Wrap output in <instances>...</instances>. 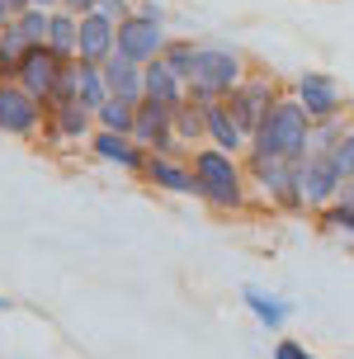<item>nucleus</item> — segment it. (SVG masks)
Instances as JSON below:
<instances>
[{"label": "nucleus", "mask_w": 354, "mask_h": 359, "mask_svg": "<svg viewBox=\"0 0 354 359\" xmlns=\"http://www.w3.org/2000/svg\"><path fill=\"white\" fill-rule=\"evenodd\" d=\"M307 151H312V118L293 95H283L265 128L255 133L246 156L250 161H307Z\"/></svg>", "instance_id": "f257e3e1"}, {"label": "nucleus", "mask_w": 354, "mask_h": 359, "mask_svg": "<svg viewBox=\"0 0 354 359\" xmlns=\"http://www.w3.org/2000/svg\"><path fill=\"white\" fill-rule=\"evenodd\" d=\"M189 165H194V180H198V198L208 208H217V213H241L246 208L250 175L241 165V156H227L217 147H198L189 156Z\"/></svg>", "instance_id": "f03ea898"}, {"label": "nucleus", "mask_w": 354, "mask_h": 359, "mask_svg": "<svg viewBox=\"0 0 354 359\" xmlns=\"http://www.w3.org/2000/svg\"><path fill=\"white\" fill-rule=\"evenodd\" d=\"M241 81H246V57L236 48H198L194 81H189V104L208 109L217 100H227Z\"/></svg>", "instance_id": "7ed1b4c3"}, {"label": "nucleus", "mask_w": 354, "mask_h": 359, "mask_svg": "<svg viewBox=\"0 0 354 359\" xmlns=\"http://www.w3.org/2000/svg\"><path fill=\"white\" fill-rule=\"evenodd\" d=\"M246 175H250V184L269 198V208L307 213V198H302V161H250L246 156Z\"/></svg>", "instance_id": "20e7f679"}, {"label": "nucleus", "mask_w": 354, "mask_h": 359, "mask_svg": "<svg viewBox=\"0 0 354 359\" xmlns=\"http://www.w3.org/2000/svg\"><path fill=\"white\" fill-rule=\"evenodd\" d=\"M279 100H283V95H279V86H274L269 76H246V81L227 95V109H231V118L241 123V133L255 142V133L265 128V118L274 114Z\"/></svg>", "instance_id": "39448f33"}, {"label": "nucleus", "mask_w": 354, "mask_h": 359, "mask_svg": "<svg viewBox=\"0 0 354 359\" xmlns=\"http://www.w3.org/2000/svg\"><path fill=\"white\" fill-rule=\"evenodd\" d=\"M132 142H137L147 156H179L184 147H179V137H175V109L156 104V100H142V104H137Z\"/></svg>", "instance_id": "423d86ee"}, {"label": "nucleus", "mask_w": 354, "mask_h": 359, "mask_svg": "<svg viewBox=\"0 0 354 359\" xmlns=\"http://www.w3.org/2000/svg\"><path fill=\"white\" fill-rule=\"evenodd\" d=\"M170 48V38H165V29H161L156 15H128L123 24H118V57H128V62H137V67H151V62H161V53Z\"/></svg>", "instance_id": "0eeeda50"}, {"label": "nucleus", "mask_w": 354, "mask_h": 359, "mask_svg": "<svg viewBox=\"0 0 354 359\" xmlns=\"http://www.w3.org/2000/svg\"><path fill=\"white\" fill-rule=\"evenodd\" d=\"M48 118V104L34 100L19 81H0V133L5 137H34Z\"/></svg>", "instance_id": "6e6552de"}, {"label": "nucleus", "mask_w": 354, "mask_h": 359, "mask_svg": "<svg viewBox=\"0 0 354 359\" xmlns=\"http://www.w3.org/2000/svg\"><path fill=\"white\" fill-rule=\"evenodd\" d=\"M345 175H340V165L331 151H312L307 161H302V198H307V208H317V213H326L331 203H340L345 198Z\"/></svg>", "instance_id": "1a4fd4ad"}, {"label": "nucleus", "mask_w": 354, "mask_h": 359, "mask_svg": "<svg viewBox=\"0 0 354 359\" xmlns=\"http://www.w3.org/2000/svg\"><path fill=\"white\" fill-rule=\"evenodd\" d=\"M67 57H57L53 48H29V57H24V62H19V86L29 90V95H34V100H43V104H48V100H53V90L62 86V76H67Z\"/></svg>", "instance_id": "9d476101"}, {"label": "nucleus", "mask_w": 354, "mask_h": 359, "mask_svg": "<svg viewBox=\"0 0 354 359\" xmlns=\"http://www.w3.org/2000/svg\"><path fill=\"white\" fill-rule=\"evenodd\" d=\"M293 100L307 109L312 123H331V118H340V104H345L336 76H326V72H302L298 86H293Z\"/></svg>", "instance_id": "9b49d317"}, {"label": "nucleus", "mask_w": 354, "mask_h": 359, "mask_svg": "<svg viewBox=\"0 0 354 359\" xmlns=\"http://www.w3.org/2000/svg\"><path fill=\"white\" fill-rule=\"evenodd\" d=\"M114 53H118V24H114V19H104L100 10H95V15H86V19H81V43H76V57H81V62H90V67H104Z\"/></svg>", "instance_id": "f8f14e48"}, {"label": "nucleus", "mask_w": 354, "mask_h": 359, "mask_svg": "<svg viewBox=\"0 0 354 359\" xmlns=\"http://www.w3.org/2000/svg\"><path fill=\"white\" fill-rule=\"evenodd\" d=\"M100 72H104L109 100H128V104H142V100H147V67H137V62H128V57L114 53Z\"/></svg>", "instance_id": "ddd939ff"}, {"label": "nucleus", "mask_w": 354, "mask_h": 359, "mask_svg": "<svg viewBox=\"0 0 354 359\" xmlns=\"http://www.w3.org/2000/svg\"><path fill=\"white\" fill-rule=\"evenodd\" d=\"M147 184H156L165 194H194L198 198V180H194V165L184 161V156H151L147 170H142Z\"/></svg>", "instance_id": "4468645a"}, {"label": "nucleus", "mask_w": 354, "mask_h": 359, "mask_svg": "<svg viewBox=\"0 0 354 359\" xmlns=\"http://www.w3.org/2000/svg\"><path fill=\"white\" fill-rule=\"evenodd\" d=\"M90 151H95L100 161L118 165V170H132V175H142L147 161H151L132 137H123V133H100V128H95V137H90Z\"/></svg>", "instance_id": "2eb2a0df"}, {"label": "nucleus", "mask_w": 354, "mask_h": 359, "mask_svg": "<svg viewBox=\"0 0 354 359\" xmlns=\"http://www.w3.org/2000/svg\"><path fill=\"white\" fill-rule=\"evenodd\" d=\"M203 123H208V142L217 147V151H227V156H246L250 151V137L241 133V123L231 118L227 100H217V104L203 109Z\"/></svg>", "instance_id": "dca6fc26"}, {"label": "nucleus", "mask_w": 354, "mask_h": 359, "mask_svg": "<svg viewBox=\"0 0 354 359\" xmlns=\"http://www.w3.org/2000/svg\"><path fill=\"white\" fill-rule=\"evenodd\" d=\"M241 303H246V312H250L260 326H265L269 336H279L283 326H288V317H293L288 298H274V293H265V288H255V284L241 288Z\"/></svg>", "instance_id": "f3484780"}, {"label": "nucleus", "mask_w": 354, "mask_h": 359, "mask_svg": "<svg viewBox=\"0 0 354 359\" xmlns=\"http://www.w3.org/2000/svg\"><path fill=\"white\" fill-rule=\"evenodd\" d=\"M147 100L170 104V109H184L189 104V86H184L165 62H151V67H147Z\"/></svg>", "instance_id": "a211bd4d"}, {"label": "nucleus", "mask_w": 354, "mask_h": 359, "mask_svg": "<svg viewBox=\"0 0 354 359\" xmlns=\"http://www.w3.org/2000/svg\"><path fill=\"white\" fill-rule=\"evenodd\" d=\"M48 128L62 142H86V137H95V109L67 104V109H57V114H48Z\"/></svg>", "instance_id": "6ab92c4d"}, {"label": "nucleus", "mask_w": 354, "mask_h": 359, "mask_svg": "<svg viewBox=\"0 0 354 359\" xmlns=\"http://www.w3.org/2000/svg\"><path fill=\"white\" fill-rule=\"evenodd\" d=\"M76 100H81L86 109H95V114L109 104L104 72H100V67H90V62H81V57H76Z\"/></svg>", "instance_id": "aec40b11"}, {"label": "nucleus", "mask_w": 354, "mask_h": 359, "mask_svg": "<svg viewBox=\"0 0 354 359\" xmlns=\"http://www.w3.org/2000/svg\"><path fill=\"white\" fill-rule=\"evenodd\" d=\"M76 43H81V19L67 15V10H53V29H48V48L57 57L76 62Z\"/></svg>", "instance_id": "412c9836"}, {"label": "nucleus", "mask_w": 354, "mask_h": 359, "mask_svg": "<svg viewBox=\"0 0 354 359\" xmlns=\"http://www.w3.org/2000/svg\"><path fill=\"white\" fill-rule=\"evenodd\" d=\"M95 128H100V133H123V137H132V128H137V104L109 100V104L95 114Z\"/></svg>", "instance_id": "4be33fe9"}, {"label": "nucleus", "mask_w": 354, "mask_h": 359, "mask_svg": "<svg viewBox=\"0 0 354 359\" xmlns=\"http://www.w3.org/2000/svg\"><path fill=\"white\" fill-rule=\"evenodd\" d=\"M175 137H179L184 151H198V142L208 137V123H203V109H198V104L175 109Z\"/></svg>", "instance_id": "5701e85b"}, {"label": "nucleus", "mask_w": 354, "mask_h": 359, "mask_svg": "<svg viewBox=\"0 0 354 359\" xmlns=\"http://www.w3.org/2000/svg\"><path fill=\"white\" fill-rule=\"evenodd\" d=\"M24 57H29V43H24V34H19V24L10 19L5 34H0V72H5V81L19 76V62H24Z\"/></svg>", "instance_id": "b1692460"}, {"label": "nucleus", "mask_w": 354, "mask_h": 359, "mask_svg": "<svg viewBox=\"0 0 354 359\" xmlns=\"http://www.w3.org/2000/svg\"><path fill=\"white\" fill-rule=\"evenodd\" d=\"M161 62H165V67H170V72H175L179 81H184V86H189V81H194V62H198V48L189 43V38H170V48L161 53Z\"/></svg>", "instance_id": "393cba45"}, {"label": "nucleus", "mask_w": 354, "mask_h": 359, "mask_svg": "<svg viewBox=\"0 0 354 359\" xmlns=\"http://www.w3.org/2000/svg\"><path fill=\"white\" fill-rule=\"evenodd\" d=\"M15 24H19V34H24V43H29V48H48L53 10H24V15H19Z\"/></svg>", "instance_id": "a878e982"}, {"label": "nucleus", "mask_w": 354, "mask_h": 359, "mask_svg": "<svg viewBox=\"0 0 354 359\" xmlns=\"http://www.w3.org/2000/svg\"><path fill=\"white\" fill-rule=\"evenodd\" d=\"M321 217V227L326 232H336V236H345V241H354V203L350 198H340V203H331L326 213H317Z\"/></svg>", "instance_id": "bb28decb"}, {"label": "nucleus", "mask_w": 354, "mask_h": 359, "mask_svg": "<svg viewBox=\"0 0 354 359\" xmlns=\"http://www.w3.org/2000/svg\"><path fill=\"white\" fill-rule=\"evenodd\" d=\"M331 156H336V165H340V175H345V184H354V128H345V137L331 147Z\"/></svg>", "instance_id": "cd10ccee"}, {"label": "nucleus", "mask_w": 354, "mask_h": 359, "mask_svg": "<svg viewBox=\"0 0 354 359\" xmlns=\"http://www.w3.org/2000/svg\"><path fill=\"white\" fill-rule=\"evenodd\" d=\"M95 10H100L104 19H114V24H123V19L132 15V10H128V0H95Z\"/></svg>", "instance_id": "c85d7f7f"}, {"label": "nucleus", "mask_w": 354, "mask_h": 359, "mask_svg": "<svg viewBox=\"0 0 354 359\" xmlns=\"http://www.w3.org/2000/svg\"><path fill=\"white\" fill-rule=\"evenodd\" d=\"M274 359H317V355H312L302 341H279L274 345Z\"/></svg>", "instance_id": "c756f323"}, {"label": "nucleus", "mask_w": 354, "mask_h": 359, "mask_svg": "<svg viewBox=\"0 0 354 359\" xmlns=\"http://www.w3.org/2000/svg\"><path fill=\"white\" fill-rule=\"evenodd\" d=\"M62 10L76 15V19H86V15H95V0H62Z\"/></svg>", "instance_id": "7c9ffc66"}, {"label": "nucleus", "mask_w": 354, "mask_h": 359, "mask_svg": "<svg viewBox=\"0 0 354 359\" xmlns=\"http://www.w3.org/2000/svg\"><path fill=\"white\" fill-rule=\"evenodd\" d=\"M0 5H5V15H10V19H19V15H24V10H34L29 0H0Z\"/></svg>", "instance_id": "2f4dec72"}, {"label": "nucleus", "mask_w": 354, "mask_h": 359, "mask_svg": "<svg viewBox=\"0 0 354 359\" xmlns=\"http://www.w3.org/2000/svg\"><path fill=\"white\" fill-rule=\"evenodd\" d=\"M34 10H62V0H29Z\"/></svg>", "instance_id": "473e14b6"}, {"label": "nucleus", "mask_w": 354, "mask_h": 359, "mask_svg": "<svg viewBox=\"0 0 354 359\" xmlns=\"http://www.w3.org/2000/svg\"><path fill=\"white\" fill-rule=\"evenodd\" d=\"M5 24H10V15H5V5H0V34H5Z\"/></svg>", "instance_id": "72a5a7b5"}, {"label": "nucleus", "mask_w": 354, "mask_h": 359, "mask_svg": "<svg viewBox=\"0 0 354 359\" xmlns=\"http://www.w3.org/2000/svg\"><path fill=\"white\" fill-rule=\"evenodd\" d=\"M345 198H350V203H354V184H350V189H345Z\"/></svg>", "instance_id": "f704fd0d"}, {"label": "nucleus", "mask_w": 354, "mask_h": 359, "mask_svg": "<svg viewBox=\"0 0 354 359\" xmlns=\"http://www.w3.org/2000/svg\"><path fill=\"white\" fill-rule=\"evenodd\" d=\"M0 307H5V298H0Z\"/></svg>", "instance_id": "c9c22d12"}, {"label": "nucleus", "mask_w": 354, "mask_h": 359, "mask_svg": "<svg viewBox=\"0 0 354 359\" xmlns=\"http://www.w3.org/2000/svg\"><path fill=\"white\" fill-rule=\"evenodd\" d=\"M0 81H5V72H0Z\"/></svg>", "instance_id": "e433bc0d"}]
</instances>
